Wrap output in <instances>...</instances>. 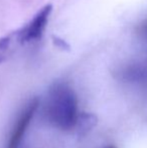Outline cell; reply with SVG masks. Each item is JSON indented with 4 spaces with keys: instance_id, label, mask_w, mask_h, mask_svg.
I'll use <instances>...</instances> for the list:
<instances>
[{
    "instance_id": "cell-1",
    "label": "cell",
    "mask_w": 147,
    "mask_h": 148,
    "mask_svg": "<svg viewBox=\"0 0 147 148\" xmlns=\"http://www.w3.org/2000/svg\"><path fill=\"white\" fill-rule=\"evenodd\" d=\"M45 118L53 127L63 131L75 128L79 113L78 98L73 88L57 83L49 91L44 106Z\"/></svg>"
},
{
    "instance_id": "cell-2",
    "label": "cell",
    "mask_w": 147,
    "mask_h": 148,
    "mask_svg": "<svg viewBox=\"0 0 147 148\" xmlns=\"http://www.w3.org/2000/svg\"><path fill=\"white\" fill-rule=\"evenodd\" d=\"M53 11L51 4L42 7L36 15L29 20L28 23L22 26L15 32V37L19 42L28 43L36 41L42 36L49 20V16Z\"/></svg>"
},
{
    "instance_id": "cell-3",
    "label": "cell",
    "mask_w": 147,
    "mask_h": 148,
    "mask_svg": "<svg viewBox=\"0 0 147 148\" xmlns=\"http://www.w3.org/2000/svg\"><path fill=\"white\" fill-rule=\"evenodd\" d=\"M39 106V100L37 98H34L27 103L20 115L18 116L16 123L14 124L10 136L8 139V143L6 148H19L21 141L23 139L26 130L28 129L30 122L34 119V114L36 113Z\"/></svg>"
},
{
    "instance_id": "cell-4",
    "label": "cell",
    "mask_w": 147,
    "mask_h": 148,
    "mask_svg": "<svg viewBox=\"0 0 147 148\" xmlns=\"http://www.w3.org/2000/svg\"><path fill=\"white\" fill-rule=\"evenodd\" d=\"M97 122H98V119H97V116L94 115V114L86 113V112L80 113L78 120H77L76 126H75L77 134L80 137L86 136L96 127Z\"/></svg>"
},
{
    "instance_id": "cell-5",
    "label": "cell",
    "mask_w": 147,
    "mask_h": 148,
    "mask_svg": "<svg viewBox=\"0 0 147 148\" xmlns=\"http://www.w3.org/2000/svg\"><path fill=\"white\" fill-rule=\"evenodd\" d=\"M136 33L141 39L147 41V18L140 22V24H138L136 27Z\"/></svg>"
},
{
    "instance_id": "cell-6",
    "label": "cell",
    "mask_w": 147,
    "mask_h": 148,
    "mask_svg": "<svg viewBox=\"0 0 147 148\" xmlns=\"http://www.w3.org/2000/svg\"><path fill=\"white\" fill-rule=\"evenodd\" d=\"M105 148H117V147H116L115 145H112L111 144V145H107V146L105 147Z\"/></svg>"
}]
</instances>
